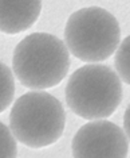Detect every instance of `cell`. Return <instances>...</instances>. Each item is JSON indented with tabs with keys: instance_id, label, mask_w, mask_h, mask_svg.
<instances>
[{
	"instance_id": "cell-4",
	"label": "cell",
	"mask_w": 130,
	"mask_h": 158,
	"mask_svg": "<svg viewBox=\"0 0 130 158\" xmlns=\"http://www.w3.org/2000/svg\"><path fill=\"white\" fill-rule=\"evenodd\" d=\"M66 46L83 62L107 60L120 46L121 28L115 16L101 7H86L73 12L64 27Z\"/></svg>"
},
{
	"instance_id": "cell-8",
	"label": "cell",
	"mask_w": 130,
	"mask_h": 158,
	"mask_svg": "<svg viewBox=\"0 0 130 158\" xmlns=\"http://www.w3.org/2000/svg\"><path fill=\"white\" fill-rule=\"evenodd\" d=\"M114 65L120 78L130 85V35L126 37L115 50Z\"/></svg>"
},
{
	"instance_id": "cell-5",
	"label": "cell",
	"mask_w": 130,
	"mask_h": 158,
	"mask_svg": "<svg viewBox=\"0 0 130 158\" xmlns=\"http://www.w3.org/2000/svg\"><path fill=\"white\" fill-rule=\"evenodd\" d=\"M71 150L73 158H128L129 139L117 124L91 120L74 135Z\"/></svg>"
},
{
	"instance_id": "cell-2",
	"label": "cell",
	"mask_w": 130,
	"mask_h": 158,
	"mask_svg": "<svg viewBox=\"0 0 130 158\" xmlns=\"http://www.w3.org/2000/svg\"><path fill=\"white\" fill-rule=\"evenodd\" d=\"M122 80L106 65L89 64L70 76L66 85L67 106L86 120L111 116L122 102Z\"/></svg>"
},
{
	"instance_id": "cell-3",
	"label": "cell",
	"mask_w": 130,
	"mask_h": 158,
	"mask_svg": "<svg viewBox=\"0 0 130 158\" xmlns=\"http://www.w3.org/2000/svg\"><path fill=\"white\" fill-rule=\"evenodd\" d=\"M66 115L62 103L47 92H27L13 103L10 128L15 139L31 149H42L62 136Z\"/></svg>"
},
{
	"instance_id": "cell-7",
	"label": "cell",
	"mask_w": 130,
	"mask_h": 158,
	"mask_svg": "<svg viewBox=\"0 0 130 158\" xmlns=\"http://www.w3.org/2000/svg\"><path fill=\"white\" fill-rule=\"evenodd\" d=\"M15 96V80L12 72L0 61V114L11 106Z\"/></svg>"
},
{
	"instance_id": "cell-6",
	"label": "cell",
	"mask_w": 130,
	"mask_h": 158,
	"mask_svg": "<svg viewBox=\"0 0 130 158\" xmlns=\"http://www.w3.org/2000/svg\"><path fill=\"white\" fill-rule=\"evenodd\" d=\"M42 0H0V31L19 34L38 20Z\"/></svg>"
},
{
	"instance_id": "cell-1",
	"label": "cell",
	"mask_w": 130,
	"mask_h": 158,
	"mask_svg": "<svg viewBox=\"0 0 130 158\" xmlns=\"http://www.w3.org/2000/svg\"><path fill=\"white\" fill-rule=\"evenodd\" d=\"M13 73L23 87L43 91L60 84L70 69V54L62 39L48 33H34L16 45Z\"/></svg>"
},
{
	"instance_id": "cell-9",
	"label": "cell",
	"mask_w": 130,
	"mask_h": 158,
	"mask_svg": "<svg viewBox=\"0 0 130 158\" xmlns=\"http://www.w3.org/2000/svg\"><path fill=\"white\" fill-rule=\"evenodd\" d=\"M16 139L11 128L0 122V158H16Z\"/></svg>"
},
{
	"instance_id": "cell-10",
	"label": "cell",
	"mask_w": 130,
	"mask_h": 158,
	"mask_svg": "<svg viewBox=\"0 0 130 158\" xmlns=\"http://www.w3.org/2000/svg\"><path fill=\"white\" fill-rule=\"evenodd\" d=\"M124 131L126 136H128V139L130 141V104L128 106L124 115Z\"/></svg>"
}]
</instances>
